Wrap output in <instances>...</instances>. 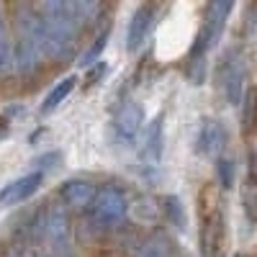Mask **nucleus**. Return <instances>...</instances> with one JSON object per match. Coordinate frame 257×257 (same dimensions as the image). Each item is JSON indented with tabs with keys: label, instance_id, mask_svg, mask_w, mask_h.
<instances>
[{
	"label": "nucleus",
	"instance_id": "obj_1",
	"mask_svg": "<svg viewBox=\"0 0 257 257\" xmlns=\"http://www.w3.org/2000/svg\"><path fill=\"white\" fill-rule=\"evenodd\" d=\"M80 26L82 18L77 11V0H41L39 31L44 54L54 59H67L75 52Z\"/></svg>",
	"mask_w": 257,
	"mask_h": 257
},
{
	"label": "nucleus",
	"instance_id": "obj_2",
	"mask_svg": "<svg viewBox=\"0 0 257 257\" xmlns=\"http://www.w3.org/2000/svg\"><path fill=\"white\" fill-rule=\"evenodd\" d=\"M44 44L39 31V13H21L18 18V41H16V67L21 75H29L39 67Z\"/></svg>",
	"mask_w": 257,
	"mask_h": 257
},
{
	"label": "nucleus",
	"instance_id": "obj_3",
	"mask_svg": "<svg viewBox=\"0 0 257 257\" xmlns=\"http://www.w3.org/2000/svg\"><path fill=\"white\" fill-rule=\"evenodd\" d=\"M126 211H128V203H126V196L113 188V185H105L95 193V198L90 203V216L98 226H105V229H111V226H118L126 216Z\"/></svg>",
	"mask_w": 257,
	"mask_h": 257
},
{
	"label": "nucleus",
	"instance_id": "obj_4",
	"mask_svg": "<svg viewBox=\"0 0 257 257\" xmlns=\"http://www.w3.org/2000/svg\"><path fill=\"white\" fill-rule=\"evenodd\" d=\"M231 6H234V0H211L208 3L206 21H203V29H201V36H198V54L206 52L213 41L221 36L224 24L231 13Z\"/></svg>",
	"mask_w": 257,
	"mask_h": 257
},
{
	"label": "nucleus",
	"instance_id": "obj_5",
	"mask_svg": "<svg viewBox=\"0 0 257 257\" xmlns=\"http://www.w3.org/2000/svg\"><path fill=\"white\" fill-rule=\"evenodd\" d=\"M219 85L226 95V100L231 105L242 103V93H244V64L237 54H229L221 64H219Z\"/></svg>",
	"mask_w": 257,
	"mask_h": 257
},
{
	"label": "nucleus",
	"instance_id": "obj_6",
	"mask_svg": "<svg viewBox=\"0 0 257 257\" xmlns=\"http://www.w3.org/2000/svg\"><path fill=\"white\" fill-rule=\"evenodd\" d=\"M44 237L49 239V249L54 257H70V226L59 208H52V213L44 219Z\"/></svg>",
	"mask_w": 257,
	"mask_h": 257
},
{
	"label": "nucleus",
	"instance_id": "obj_7",
	"mask_svg": "<svg viewBox=\"0 0 257 257\" xmlns=\"http://www.w3.org/2000/svg\"><path fill=\"white\" fill-rule=\"evenodd\" d=\"M224 144H226V128L219 121L206 118L198 128V137H196V152L206 160H216L221 155Z\"/></svg>",
	"mask_w": 257,
	"mask_h": 257
},
{
	"label": "nucleus",
	"instance_id": "obj_8",
	"mask_svg": "<svg viewBox=\"0 0 257 257\" xmlns=\"http://www.w3.org/2000/svg\"><path fill=\"white\" fill-rule=\"evenodd\" d=\"M41 185V173H29V175H21L13 183H8L3 190H0V206H16V203H24L26 198H31L34 193Z\"/></svg>",
	"mask_w": 257,
	"mask_h": 257
},
{
	"label": "nucleus",
	"instance_id": "obj_9",
	"mask_svg": "<svg viewBox=\"0 0 257 257\" xmlns=\"http://www.w3.org/2000/svg\"><path fill=\"white\" fill-rule=\"evenodd\" d=\"M144 123V108H142V103H134V100H128L123 103L118 113H116V132L121 139L126 142H134L137 134H139V128Z\"/></svg>",
	"mask_w": 257,
	"mask_h": 257
},
{
	"label": "nucleus",
	"instance_id": "obj_10",
	"mask_svg": "<svg viewBox=\"0 0 257 257\" xmlns=\"http://www.w3.org/2000/svg\"><path fill=\"white\" fill-rule=\"evenodd\" d=\"M152 16H155V11H152L149 3H144L132 16V21H128V31H126V49L128 52H137L142 47V41L149 34V26H152Z\"/></svg>",
	"mask_w": 257,
	"mask_h": 257
},
{
	"label": "nucleus",
	"instance_id": "obj_11",
	"mask_svg": "<svg viewBox=\"0 0 257 257\" xmlns=\"http://www.w3.org/2000/svg\"><path fill=\"white\" fill-rule=\"evenodd\" d=\"M95 193L98 190L88 180H67L59 188V198H62L64 206H70V208H85V206L93 203Z\"/></svg>",
	"mask_w": 257,
	"mask_h": 257
},
{
	"label": "nucleus",
	"instance_id": "obj_12",
	"mask_svg": "<svg viewBox=\"0 0 257 257\" xmlns=\"http://www.w3.org/2000/svg\"><path fill=\"white\" fill-rule=\"evenodd\" d=\"M139 157L144 162H160L162 157V118H155L139 142Z\"/></svg>",
	"mask_w": 257,
	"mask_h": 257
},
{
	"label": "nucleus",
	"instance_id": "obj_13",
	"mask_svg": "<svg viewBox=\"0 0 257 257\" xmlns=\"http://www.w3.org/2000/svg\"><path fill=\"white\" fill-rule=\"evenodd\" d=\"M75 85H77V77L72 75V77H64L62 82H57L54 88L49 90V95L44 98V103H41V113H52L57 105H62L64 100H67V95H72V90H75Z\"/></svg>",
	"mask_w": 257,
	"mask_h": 257
},
{
	"label": "nucleus",
	"instance_id": "obj_14",
	"mask_svg": "<svg viewBox=\"0 0 257 257\" xmlns=\"http://www.w3.org/2000/svg\"><path fill=\"white\" fill-rule=\"evenodd\" d=\"M137 257H173V244L157 234V237H149V239L139 247Z\"/></svg>",
	"mask_w": 257,
	"mask_h": 257
},
{
	"label": "nucleus",
	"instance_id": "obj_15",
	"mask_svg": "<svg viewBox=\"0 0 257 257\" xmlns=\"http://www.w3.org/2000/svg\"><path fill=\"white\" fill-rule=\"evenodd\" d=\"M162 208H165V216L173 221L178 229H185V208H183V201L178 196H165L162 201Z\"/></svg>",
	"mask_w": 257,
	"mask_h": 257
},
{
	"label": "nucleus",
	"instance_id": "obj_16",
	"mask_svg": "<svg viewBox=\"0 0 257 257\" xmlns=\"http://www.w3.org/2000/svg\"><path fill=\"white\" fill-rule=\"evenodd\" d=\"M16 62V52H11V39L8 34L0 36V77H6Z\"/></svg>",
	"mask_w": 257,
	"mask_h": 257
},
{
	"label": "nucleus",
	"instance_id": "obj_17",
	"mask_svg": "<svg viewBox=\"0 0 257 257\" xmlns=\"http://www.w3.org/2000/svg\"><path fill=\"white\" fill-rule=\"evenodd\" d=\"M216 170H219V183H221L224 188H231V183H234V173H237V165H234V160L221 157V160L216 162Z\"/></svg>",
	"mask_w": 257,
	"mask_h": 257
},
{
	"label": "nucleus",
	"instance_id": "obj_18",
	"mask_svg": "<svg viewBox=\"0 0 257 257\" xmlns=\"http://www.w3.org/2000/svg\"><path fill=\"white\" fill-rule=\"evenodd\" d=\"M98 6H100V0H77V11H80L82 24H88V21H93V18H95Z\"/></svg>",
	"mask_w": 257,
	"mask_h": 257
},
{
	"label": "nucleus",
	"instance_id": "obj_19",
	"mask_svg": "<svg viewBox=\"0 0 257 257\" xmlns=\"http://www.w3.org/2000/svg\"><path fill=\"white\" fill-rule=\"evenodd\" d=\"M105 41H108V31H103L98 39H95V44L88 49V57L82 59V64H90V62H95L98 57H100V52H103V47H105Z\"/></svg>",
	"mask_w": 257,
	"mask_h": 257
},
{
	"label": "nucleus",
	"instance_id": "obj_20",
	"mask_svg": "<svg viewBox=\"0 0 257 257\" xmlns=\"http://www.w3.org/2000/svg\"><path fill=\"white\" fill-rule=\"evenodd\" d=\"M8 34V26H6V16H3V8H0V36Z\"/></svg>",
	"mask_w": 257,
	"mask_h": 257
},
{
	"label": "nucleus",
	"instance_id": "obj_21",
	"mask_svg": "<svg viewBox=\"0 0 257 257\" xmlns=\"http://www.w3.org/2000/svg\"><path fill=\"white\" fill-rule=\"evenodd\" d=\"M8 257H29V254H24V252H11Z\"/></svg>",
	"mask_w": 257,
	"mask_h": 257
},
{
	"label": "nucleus",
	"instance_id": "obj_22",
	"mask_svg": "<svg viewBox=\"0 0 257 257\" xmlns=\"http://www.w3.org/2000/svg\"><path fill=\"white\" fill-rule=\"evenodd\" d=\"M237 257H244V254H237Z\"/></svg>",
	"mask_w": 257,
	"mask_h": 257
}]
</instances>
